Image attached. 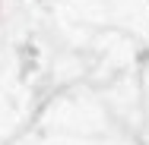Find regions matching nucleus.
I'll use <instances>...</instances> for the list:
<instances>
[]
</instances>
